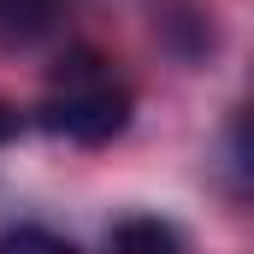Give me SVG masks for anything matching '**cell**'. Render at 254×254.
<instances>
[{
  "instance_id": "obj_1",
  "label": "cell",
  "mask_w": 254,
  "mask_h": 254,
  "mask_svg": "<svg viewBox=\"0 0 254 254\" xmlns=\"http://www.w3.org/2000/svg\"><path fill=\"white\" fill-rule=\"evenodd\" d=\"M42 125L54 130V136L89 142V148L95 142H113L130 125V95L101 77V60L95 54H71V65H60V95L48 101Z\"/></svg>"
},
{
  "instance_id": "obj_2",
  "label": "cell",
  "mask_w": 254,
  "mask_h": 254,
  "mask_svg": "<svg viewBox=\"0 0 254 254\" xmlns=\"http://www.w3.org/2000/svg\"><path fill=\"white\" fill-rule=\"evenodd\" d=\"M65 0H0V42H36L54 30Z\"/></svg>"
},
{
  "instance_id": "obj_3",
  "label": "cell",
  "mask_w": 254,
  "mask_h": 254,
  "mask_svg": "<svg viewBox=\"0 0 254 254\" xmlns=\"http://www.w3.org/2000/svg\"><path fill=\"white\" fill-rule=\"evenodd\" d=\"M113 254H184L178 231L160 225V219H125L113 231Z\"/></svg>"
},
{
  "instance_id": "obj_4",
  "label": "cell",
  "mask_w": 254,
  "mask_h": 254,
  "mask_svg": "<svg viewBox=\"0 0 254 254\" xmlns=\"http://www.w3.org/2000/svg\"><path fill=\"white\" fill-rule=\"evenodd\" d=\"M0 254H77V249L65 237H48V231H6Z\"/></svg>"
},
{
  "instance_id": "obj_5",
  "label": "cell",
  "mask_w": 254,
  "mask_h": 254,
  "mask_svg": "<svg viewBox=\"0 0 254 254\" xmlns=\"http://www.w3.org/2000/svg\"><path fill=\"white\" fill-rule=\"evenodd\" d=\"M18 125H24V119H18V107H6V101H0V142H12Z\"/></svg>"
}]
</instances>
